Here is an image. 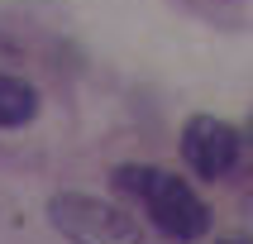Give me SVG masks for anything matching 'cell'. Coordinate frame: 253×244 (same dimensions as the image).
<instances>
[{"label":"cell","instance_id":"8992f818","mask_svg":"<svg viewBox=\"0 0 253 244\" xmlns=\"http://www.w3.org/2000/svg\"><path fill=\"white\" fill-rule=\"evenodd\" d=\"M0 53H10V43H5V39H0Z\"/></svg>","mask_w":253,"mask_h":244},{"label":"cell","instance_id":"3957f363","mask_svg":"<svg viewBox=\"0 0 253 244\" xmlns=\"http://www.w3.org/2000/svg\"><path fill=\"white\" fill-rule=\"evenodd\" d=\"M182 158L201 182H220L239 163V129L215 115H191L182 129Z\"/></svg>","mask_w":253,"mask_h":244},{"label":"cell","instance_id":"5b68a950","mask_svg":"<svg viewBox=\"0 0 253 244\" xmlns=\"http://www.w3.org/2000/svg\"><path fill=\"white\" fill-rule=\"evenodd\" d=\"M215 244H253V235H225V240H215Z\"/></svg>","mask_w":253,"mask_h":244},{"label":"cell","instance_id":"7a4b0ae2","mask_svg":"<svg viewBox=\"0 0 253 244\" xmlns=\"http://www.w3.org/2000/svg\"><path fill=\"white\" fill-rule=\"evenodd\" d=\"M48 220L67 244H148L134 215L91 192H57L48 201Z\"/></svg>","mask_w":253,"mask_h":244},{"label":"cell","instance_id":"6da1fadb","mask_svg":"<svg viewBox=\"0 0 253 244\" xmlns=\"http://www.w3.org/2000/svg\"><path fill=\"white\" fill-rule=\"evenodd\" d=\"M120 187L134 192V196L148 206V220L177 244H191V240H201V235L211 230V206H206L182 177H172V172H163V168L129 163V168H120Z\"/></svg>","mask_w":253,"mask_h":244},{"label":"cell","instance_id":"277c9868","mask_svg":"<svg viewBox=\"0 0 253 244\" xmlns=\"http://www.w3.org/2000/svg\"><path fill=\"white\" fill-rule=\"evenodd\" d=\"M39 110V96H34V86L19 82V77H0V129H19L34 120Z\"/></svg>","mask_w":253,"mask_h":244}]
</instances>
